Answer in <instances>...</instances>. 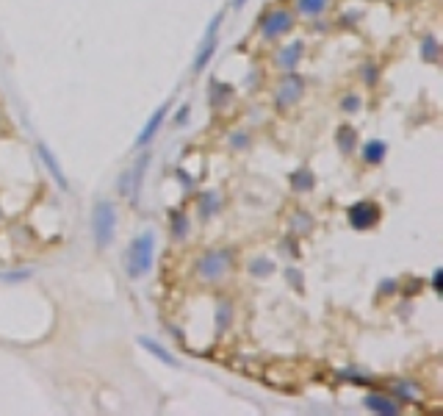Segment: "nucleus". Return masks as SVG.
I'll return each mask as SVG.
<instances>
[{
  "instance_id": "24",
  "label": "nucleus",
  "mask_w": 443,
  "mask_h": 416,
  "mask_svg": "<svg viewBox=\"0 0 443 416\" xmlns=\"http://www.w3.org/2000/svg\"><path fill=\"white\" fill-rule=\"evenodd\" d=\"M189 106H180V111L175 114V125H186V120H189Z\"/></svg>"
},
{
  "instance_id": "5",
  "label": "nucleus",
  "mask_w": 443,
  "mask_h": 416,
  "mask_svg": "<svg viewBox=\"0 0 443 416\" xmlns=\"http://www.w3.org/2000/svg\"><path fill=\"white\" fill-rule=\"evenodd\" d=\"M230 266H233V253L230 250H211V253H205L200 258L197 272L205 281H219V278H224L230 272Z\"/></svg>"
},
{
  "instance_id": "19",
  "label": "nucleus",
  "mask_w": 443,
  "mask_h": 416,
  "mask_svg": "<svg viewBox=\"0 0 443 416\" xmlns=\"http://www.w3.org/2000/svg\"><path fill=\"white\" fill-rule=\"evenodd\" d=\"M438 53H441L438 39H435L432 33H427V36L421 39V56H424V62H438Z\"/></svg>"
},
{
  "instance_id": "27",
  "label": "nucleus",
  "mask_w": 443,
  "mask_h": 416,
  "mask_svg": "<svg viewBox=\"0 0 443 416\" xmlns=\"http://www.w3.org/2000/svg\"><path fill=\"white\" fill-rule=\"evenodd\" d=\"M244 3L247 0H233V9H244Z\"/></svg>"
},
{
  "instance_id": "16",
  "label": "nucleus",
  "mask_w": 443,
  "mask_h": 416,
  "mask_svg": "<svg viewBox=\"0 0 443 416\" xmlns=\"http://www.w3.org/2000/svg\"><path fill=\"white\" fill-rule=\"evenodd\" d=\"M222 208V200L219 194L214 192H205L202 197H200V214H202V220H211L217 211Z\"/></svg>"
},
{
  "instance_id": "13",
  "label": "nucleus",
  "mask_w": 443,
  "mask_h": 416,
  "mask_svg": "<svg viewBox=\"0 0 443 416\" xmlns=\"http://www.w3.org/2000/svg\"><path fill=\"white\" fill-rule=\"evenodd\" d=\"M139 347H144V350L150 352L153 358H159L161 364H166V366H178V361H175V355L166 350L161 342L156 339H150V336H139Z\"/></svg>"
},
{
  "instance_id": "1",
  "label": "nucleus",
  "mask_w": 443,
  "mask_h": 416,
  "mask_svg": "<svg viewBox=\"0 0 443 416\" xmlns=\"http://www.w3.org/2000/svg\"><path fill=\"white\" fill-rule=\"evenodd\" d=\"M122 264H125V275L130 281L150 275L153 264H156V230H142L139 236H133L127 242Z\"/></svg>"
},
{
  "instance_id": "17",
  "label": "nucleus",
  "mask_w": 443,
  "mask_h": 416,
  "mask_svg": "<svg viewBox=\"0 0 443 416\" xmlns=\"http://www.w3.org/2000/svg\"><path fill=\"white\" fill-rule=\"evenodd\" d=\"M330 6V0H297V11L305 14V17H318L324 14Z\"/></svg>"
},
{
  "instance_id": "18",
  "label": "nucleus",
  "mask_w": 443,
  "mask_h": 416,
  "mask_svg": "<svg viewBox=\"0 0 443 416\" xmlns=\"http://www.w3.org/2000/svg\"><path fill=\"white\" fill-rule=\"evenodd\" d=\"M355 145H357V130L352 128V125H341L338 128V147H341V153L349 156L355 150Z\"/></svg>"
},
{
  "instance_id": "6",
  "label": "nucleus",
  "mask_w": 443,
  "mask_h": 416,
  "mask_svg": "<svg viewBox=\"0 0 443 416\" xmlns=\"http://www.w3.org/2000/svg\"><path fill=\"white\" fill-rule=\"evenodd\" d=\"M291 28H294V14H291L288 9H283V6L272 9V11L263 14V20H260V33H263V39L285 36Z\"/></svg>"
},
{
  "instance_id": "14",
  "label": "nucleus",
  "mask_w": 443,
  "mask_h": 416,
  "mask_svg": "<svg viewBox=\"0 0 443 416\" xmlns=\"http://www.w3.org/2000/svg\"><path fill=\"white\" fill-rule=\"evenodd\" d=\"M360 153H363V161H366V164L374 167V164H382V161H385V156H388V145H385L382 139H372V142L363 145Z\"/></svg>"
},
{
  "instance_id": "26",
  "label": "nucleus",
  "mask_w": 443,
  "mask_h": 416,
  "mask_svg": "<svg viewBox=\"0 0 443 416\" xmlns=\"http://www.w3.org/2000/svg\"><path fill=\"white\" fill-rule=\"evenodd\" d=\"M233 145H236V147L247 145V133H236V136H233Z\"/></svg>"
},
{
  "instance_id": "12",
  "label": "nucleus",
  "mask_w": 443,
  "mask_h": 416,
  "mask_svg": "<svg viewBox=\"0 0 443 416\" xmlns=\"http://www.w3.org/2000/svg\"><path fill=\"white\" fill-rule=\"evenodd\" d=\"M302 53H305V42H291V45H285L283 50H280V56H277V64L283 67L285 72H291V69H297V64L302 62Z\"/></svg>"
},
{
  "instance_id": "20",
  "label": "nucleus",
  "mask_w": 443,
  "mask_h": 416,
  "mask_svg": "<svg viewBox=\"0 0 443 416\" xmlns=\"http://www.w3.org/2000/svg\"><path fill=\"white\" fill-rule=\"evenodd\" d=\"M250 272H253L255 278H269L272 272H275V261H269V258H255L253 264H250Z\"/></svg>"
},
{
  "instance_id": "25",
  "label": "nucleus",
  "mask_w": 443,
  "mask_h": 416,
  "mask_svg": "<svg viewBox=\"0 0 443 416\" xmlns=\"http://www.w3.org/2000/svg\"><path fill=\"white\" fill-rule=\"evenodd\" d=\"M441 269H435V272H432V288H435V291H441Z\"/></svg>"
},
{
  "instance_id": "23",
  "label": "nucleus",
  "mask_w": 443,
  "mask_h": 416,
  "mask_svg": "<svg viewBox=\"0 0 443 416\" xmlns=\"http://www.w3.org/2000/svg\"><path fill=\"white\" fill-rule=\"evenodd\" d=\"M396 394H402V397H408V400H413V397H415V388H413V383H408V381H402V383H396Z\"/></svg>"
},
{
  "instance_id": "22",
  "label": "nucleus",
  "mask_w": 443,
  "mask_h": 416,
  "mask_svg": "<svg viewBox=\"0 0 443 416\" xmlns=\"http://www.w3.org/2000/svg\"><path fill=\"white\" fill-rule=\"evenodd\" d=\"M341 108H344L347 114H355V111L360 108V97L352 95V92H349V95H344V100H341Z\"/></svg>"
},
{
  "instance_id": "2",
  "label": "nucleus",
  "mask_w": 443,
  "mask_h": 416,
  "mask_svg": "<svg viewBox=\"0 0 443 416\" xmlns=\"http://www.w3.org/2000/svg\"><path fill=\"white\" fill-rule=\"evenodd\" d=\"M117 233V206L111 200H97L92 208V239L97 250L111 247Z\"/></svg>"
},
{
  "instance_id": "8",
  "label": "nucleus",
  "mask_w": 443,
  "mask_h": 416,
  "mask_svg": "<svg viewBox=\"0 0 443 416\" xmlns=\"http://www.w3.org/2000/svg\"><path fill=\"white\" fill-rule=\"evenodd\" d=\"M305 92V81H302V75H297L294 69L285 75L283 81H280V86H277V106L280 108H288V106H294L299 97Z\"/></svg>"
},
{
  "instance_id": "21",
  "label": "nucleus",
  "mask_w": 443,
  "mask_h": 416,
  "mask_svg": "<svg viewBox=\"0 0 443 416\" xmlns=\"http://www.w3.org/2000/svg\"><path fill=\"white\" fill-rule=\"evenodd\" d=\"M186 227H189V220H186L183 211L180 214H172V236L175 239H183L186 236Z\"/></svg>"
},
{
  "instance_id": "11",
  "label": "nucleus",
  "mask_w": 443,
  "mask_h": 416,
  "mask_svg": "<svg viewBox=\"0 0 443 416\" xmlns=\"http://www.w3.org/2000/svg\"><path fill=\"white\" fill-rule=\"evenodd\" d=\"M363 405L372 411V414H380V416H399V403L385 397V394H366L363 397Z\"/></svg>"
},
{
  "instance_id": "10",
  "label": "nucleus",
  "mask_w": 443,
  "mask_h": 416,
  "mask_svg": "<svg viewBox=\"0 0 443 416\" xmlns=\"http://www.w3.org/2000/svg\"><path fill=\"white\" fill-rule=\"evenodd\" d=\"M36 156L42 159V164H45V169L53 175V181L59 184V189L62 192H69V181H67V175L62 172V167H59V159L53 156V150L45 145V142H36Z\"/></svg>"
},
{
  "instance_id": "7",
  "label": "nucleus",
  "mask_w": 443,
  "mask_h": 416,
  "mask_svg": "<svg viewBox=\"0 0 443 416\" xmlns=\"http://www.w3.org/2000/svg\"><path fill=\"white\" fill-rule=\"evenodd\" d=\"M349 225L355 230H372L374 225L380 223V206L372 200H360L355 206H349Z\"/></svg>"
},
{
  "instance_id": "3",
  "label": "nucleus",
  "mask_w": 443,
  "mask_h": 416,
  "mask_svg": "<svg viewBox=\"0 0 443 416\" xmlns=\"http://www.w3.org/2000/svg\"><path fill=\"white\" fill-rule=\"evenodd\" d=\"M222 20H224V14H214V20L208 23V28H205V36H202V42H200V47H197V56H194V64H191V72L194 75H200L205 67L211 64V59H214V53H217V47H219V28H222Z\"/></svg>"
},
{
  "instance_id": "9",
  "label": "nucleus",
  "mask_w": 443,
  "mask_h": 416,
  "mask_svg": "<svg viewBox=\"0 0 443 416\" xmlns=\"http://www.w3.org/2000/svg\"><path fill=\"white\" fill-rule=\"evenodd\" d=\"M166 117H169V100H166V103H161L159 108L150 114V120L144 123V128L139 130V136H136V145H139V147H147V145L156 139V133L161 130V125H163V120H166Z\"/></svg>"
},
{
  "instance_id": "4",
  "label": "nucleus",
  "mask_w": 443,
  "mask_h": 416,
  "mask_svg": "<svg viewBox=\"0 0 443 416\" xmlns=\"http://www.w3.org/2000/svg\"><path fill=\"white\" fill-rule=\"evenodd\" d=\"M147 167H150V156L144 153V156H139V159L133 161L125 172L120 175V194H122L125 200H130V203H136L139 194H142V184H144Z\"/></svg>"
},
{
  "instance_id": "15",
  "label": "nucleus",
  "mask_w": 443,
  "mask_h": 416,
  "mask_svg": "<svg viewBox=\"0 0 443 416\" xmlns=\"http://www.w3.org/2000/svg\"><path fill=\"white\" fill-rule=\"evenodd\" d=\"M291 186H294L297 192H311V189L316 186V178H313V172H311L308 167H299V169L291 172Z\"/></svg>"
}]
</instances>
